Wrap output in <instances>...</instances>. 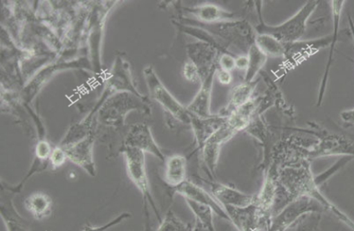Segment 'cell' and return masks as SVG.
<instances>
[{
  "label": "cell",
  "instance_id": "obj_10",
  "mask_svg": "<svg viewBox=\"0 0 354 231\" xmlns=\"http://www.w3.org/2000/svg\"><path fill=\"white\" fill-rule=\"evenodd\" d=\"M211 192L216 199L225 207L245 208L257 201V194H249L223 183H212Z\"/></svg>",
  "mask_w": 354,
  "mask_h": 231
},
{
  "label": "cell",
  "instance_id": "obj_28",
  "mask_svg": "<svg viewBox=\"0 0 354 231\" xmlns=\"http://www.w3.org/2000/svg\"><path fill=\"white\" fill-rule=\"evenodd\" d=\"M183 75L187 81L192 82V83H196V82L202 81V77H201L198 66L191 61H189L185 64Z\"/></svg>",
  "mask_w": 354,
  "mask_h": 231
},
{
  "label": "cell",
  "instance_id": "obj_32",
  "mask_svg": "<svg viewBox=\"0 0 354 231\" xmlns=\"http://www.w3.org/2000/svg\"><path fill=\"white\" fill-rule=\"evenodd\" d=\"M236 69L240 70H247L249 66V58L248 56H239L235 60Z\"/></svg>",
  "mask_w": 354,
  "mask_h": 231
},
{
  "label": "cell",
  "instance_id": "obj_22",
  "mask_svg": "<svg viewBox=\"0 0 354 231\" xmlns=\"http://www.w3.org/2000/svg\"><path fill=\"white\" fill-rule=\"evenodd\" d=\"M1 215L8 231H29L26 221L17 212L11 201L2 203Z\"/></svg>",
  "mask_w": 354,
  "mask_h": 231
},
{
  "label": "cell",
  "instance_id": "obj_11",
  "mask_svg": "<svg viewBox=\"0 0 354 231\" xmlns=\"http://www.w3.org/2000/svg\"><path fill=\"white\" fill-rule=\"evenodd\" d=\"M340 154L354 156V139L340 136L326 137L310 150L309 158Z\"/></svg>",
  "mask_w": 354,
  "mask_h": 231
},
{
  "label": "cell",
  "instance_id": "obj_21",
  "mask_svg": "<svg viewBox=\"0 0 354 231\" xmlns=\"http://www.w3.org/2000/svg\"><path fill=\"white\" fill-rule=\"evenodd\" d=\"M333 17H334V37L333 42L331 43V50H330L329 59L328 61V65H326V68L325 70L324 80L322 82V87L320 88L319 97H318V105H320L322 103V97H324L326 81H328V77L329 73V70L331 68L332 61H333V50L334 46H335L336 42L337 41V33H338V26H339V19L340 14L342 12V9H343L344 1H333Z\"/></svg>",
  "mask_w": 354,
  "mask_h": 231
},
{
  "label": "cell",
  "instance_id": "obj_8",
  "mask_svg": "<svg viewBox=\"0 0 354 231\" xmlns=\"http://www.w3.org/2000/svg\"><path fill=\"white\" fill-rule=\"evenodd\" d=\"M172 190L175 194H180L185 199H189V201L211 207L218 217L230 222V219L225 208L215 199L214 195L208 193L202 187L187 180L182 185Z\"/></svg>",
  "mask_w": 354,
  "mask_h": 231
},
{
  "label": "cell",
  "instance_id": "obj_25",
  "mask_svg": "<svg viewBox=\"0 0 354 231\" xmlns=\"http://www.w3.org/2000/svg\"><path fill=\"white\" fill-rule=\"evenodd\" d=\"M192 227L185 224L172 211H169L164 220L160 222L156 231H192Z\"/></svg>",
  "mask_w": 354,
  "mask_h": 231
},
{
  "label": "cell",
  "instance_id": "obj_2",
  "mask_svg": "<svg viewBox=\"0 0 354 231\" xmlns=\"http://www.w3.org/2000/svg\"><path fill=\"white\" fill-rule=\"evenodd\" d=\"M121 152L125 158L129 177L142 194L145 210H147V203H149L154 210L157 220L160 223L162 219L153 199L151 188H149L147 164H145V152L138 148L129 147H122Z\"/></svg>",
  "mask_w": 354,
  "mask_h": 231
},
{
  "label": "cell",
  "instance_id": "obj_12",
  "mask_svg": "<svg viewBox=\"0 0 354 231\" xmlns=\"http://www.w3.org/2000/svg\"><path fill=\"white\" fill-rule=\"evenodd\" d=\"M217 68L211 70L209 74L202 81V86L194 101L187 107V111L192 116L198 117V119H209L214 116L211 113V97L212 87H214V80L217 72Z\"/></svg>",
  "mask_w": 354,
  "mask_h": 231
},
{
  "label": "cell",
  "instance_id": "obj_24",
  "mask_svg": "<svg viewBox=\"0 0 354 231\" xmlns=\"http://www.w3.org/2000/svg\"><path fill=\"white\" fill-rule=\"evenodd\" d=\"M187 205L194 213L196 217V221L200 223L204 227H206L211 231H216L214 226V211L211 207L202 205V203H196L189 199H185Z\"/></svg>",
  "mask_w": 354,
  "mask_h": 231
},
{
  "label": "cell",
  "instance_id": "obj_6",
  "mask_svg": "<svg viewBox=\"0 0 354 231\" xmlns=\"http://www.w3.org/2000/svg\"><path fill=\"white\" fill-rule=\"evenodd\" d=\"M237 133L226 123L204 143L201 152H202L203 161L211 174L215 175L223 145L229 142Z\"/></svg>",
  "mask_w": 354,
  "mask_h": 231
},
{
  "label": "cell",
  "instance_id": "obj_34",
  "mask_svg": "<svg viewBox=\"0 0 354 231\" xmlns=\"http://www.w3.org/2000/svg\"><path fill=\"white\" fill-rule=\"evenodd\" d=\"M192 231H211L210 230H208L206 228V227H204L203 225H201L199 222L196 221V224L194 227V228L192 229Z\"/></svg>",
  "mask_w": 354,
  "mask_h": 231
},
{
  "label": "cell",
  "instance_id": "obj_9",
  "mask_svg": "<svg viewBox=\"0 0 354 231\" xmlns=\"http://www.w3.org/2000/svg\"><path fill=\"white\" fill-rule=\"evenodd\" d=\"M94 139L92 134L77 142L62 147L71 162L84 168L89 175H96L95 163L93 161Z\"/></svg>",
  "mask_w": 354,
  "mask_h": 231
},
{
  "label": "cell",
  "instance_id": "obj_7",
  "mask_svg": "<svg viewBox=\"0 0 354 231\" xmlns=\"http://www.w3.org/2000/svg\"><path fill=\"white\" fill-rule=\"evenodd\" d=\"M123 147L138 148L145 154L154 155L161 161L166 160L162 151L153 138L151 128L147 124L133 125L125 137Z\"/></svg>",
  "mask_w": 354,
  "mask_h": 231
},
{
  "label": "cell",
  "instance_id": "obj_19",
  "mask_svg": "<svg viewBox=\"0 0 354 231\" xmlns=\"http://www.w3.org/2000/svg\"><path fill=\"white\" fill-rule=\"evenodd\" d=\"M255 88H257V82L243 81V83L232 89L229 103V108H231L230 113L251 101Z\"/></svg>",
  "mask_w": 354,
  "mask_h": 231
},
{
  "label": "cell",
  "instance_id": "obj_18",
  "mask_svg": "<svg viewBox=\"0 0 354 231\" xmlns=\"http://www.w3.org/2000/svg\"><path fill=\"white\" fill-rule=\"evenodd\" d=\"M254 109V103L251 100L249 103L232 112L227 116V123L237 132L245 130L249 126Z\"/></svg>",
  "mask_w": 354,
  "mask_h": 231
},
{
  "label": "cell",
  "instance_id": "obj_27",
  "mask_svg": "<svg viewBox=\"0 0 354 231\" xmlns=\"http://www.w3.org/2000/svg\"><path fill=\"white\" fill-rule=\"evenodd\" d=\"M53 150L52 146L47 141H40L35 148V157L39 162L49 161Z\"/></svg>",
  "mask_w": 354,
  "mask_h": 231
},
{
  "label": "cell",
  "instance_id": "obj_4",
  "mask_svg": "<svg viewBox=\"0 0 354 231\" xmlns=\"http://www.w3.org/2000/svg\"><path fill=\"white\" fill-rule=\"evenodd\" d=\"M326 211L314 199L302 197L294 199L272 218L269 231H287L306 215L320 214Z\"/></svg>",
  "mask_w": 354,
  "mask_h": 231
},
{
  "label": "cell",
  "instance_id": "obj_23",
  "mask_svg": "<svg viewBox=\"0 0 354 231\" xmlns=\"http://www.w3.org/2000/svg\"><path fill=\"white\" fill-rule=\"evenodd\" d=\"M249 58V66L246 70L245 81L254 82V77L257 76L267 61V57L255 44L252 46L247 52Z\"/></svg>",
  "mask_w": 354,
  "mask_h": 231
},
{
  "label": "cell",
  "instance_id": "obj_29",
  "mask_svg": "<svg viewBox=\"0 0 354 231\" xmlns=\"http://www.w3.org/2000/svg\"><path fill=\"white\" fill-rule=\"evenodd\" d=\"M68 159L66 152L60 146L55 148L50 154L49 161L54 168H60L64 164Z\"/></svg>",
  "mask_w": 354,
  "mask_h": 231
},
{
  "label": "cell",
  "instance_id": "obj_30",
  "mask_svg": "<svg viewBox=\"0 0 354 231\" xmlns=\"http://www.w3.org/2000/svg\"><path fill=\"white\" fill-rule=\"evenodd\" d=\"M236 58L231 54L225 53L222 54L218 59V66L220 70H227V72H232L236 69L235 65Z\"/></svg>",
  "mask_w": 354,
  "mask_h": 231
},
{
  "label": "cell",
  "instance_id": "obj_33",
  "mask_svg": "<svg viewBox=\"0 0 354 231\" xmlns=\"http://www.w3.org/2000/svg\"><path fill=\"white\" fill-rule=\"evenodd\" d=\"M341 117L342 119H343L345 123L354 124V109H353V110L342 113Z\"/></svg>",
  "mask_w": 354,
  "mask_h": 231
},
{
  "label": "cell",
  "instance_id": "obj_14",
  "mask_svg": "<svg viewBox=\"0 0 354 231\" xmlns=\"http://www.w3.org/2000/svg\"><path fill=\"white\" fill-rule=\"evenodd\" d=\"M227 117L212 116L209 119H198L192 116L191 125L200 150L206 140L227 123Z\"/></svg>",
  "mask_w": 354,
  "mask_h": 231
},
{
  "label": "cell",
  "instance_id": "obj_31",
  "mask_svg": "<svg viewBox=\"0 0 354 231\" xmlns=\"http://www.w3.org/2000/svg\"><path fill=\"white\" fill-rule=\"evenodd\" d=\"M215 77L217 78L220 84L224 86L230 85L233 81V76L230 72H227V70H217Z\"/></svg>",
  "mask_w": 354,
  "mask_h": 231
},
{
  "label": "cell",
  "instance_id": "obj_26",
  "mask_svg": "<svg viewBox=\"0 0 354 231\" xmlns=\"http://www.w3.org/2000/svg\"><path fill=\"white\" fill-rule=\"evenodd\" d=\"M131 217V214L128 212L122 213L119 217L113 219V221H109L107 224L101 226H92L89 225H85L82 231H107L113 227L120 225L121 222H123L127 219Z\"/></svg>",
  "mask_w": 354,
  "mask_h": 231
},
{
  "label": "cell",
  "instance_id": "obj_15",
  "mask_svg": "<svg viewBox=\"0 0 354 231\" xmlns=\"http://www.w3.org/2000/svg\"><path fill=\"white\" fill-rule=\"evenodd\" d=\"M165 181L174 189L187 181V159L183 155L176 154L166 160Z\"/></svg>",
  "mask_w": 354,
  "mask_h": 231
},
{
  "label": "cell",
  "instance_id": "obj_1",
  "mask_svg": "<svg viewBox=\"0 0 354 231\" xmlns=\"http://www.w3.org/2000/svg\"><path fill=\"white\" fill-rule=\"evenodd\" d=\"M318 1H309L292 18L280 26H270L262 21L255 27L258 34H269L287 46L297 42L304 34L308 21L318 6Z\"/></svg>",
  "mask_w": 354,
  "mask_h": 231
},
{
  "label": "cell",
  "instance_id": "obj_20",
  "mask_svg": "<svg viewBox=\"0 0 354 231\" xmlns=\"http://www.w3.org/2000/svg\"><path fill=\"white\" fill-rule=\"evenodd\" d=\"M254 44L267 57H285L286 46L269 34H258Z\"/></svg>",
  "mask_w": 354,
  "mask_h": 231
},
{
  "label": "cell",
  "instance_id": "obj_5",
  "mask_svg": "<svg viewBox=\"0 0 354 231\" xmlns=\"http://www.w3.org/2000/svg\"><path fill=\"white\" fill-rule=\"evenodd\" d=\"M205 30L212 35L221 37L223 40L247 52L254 44V31L250 23L245 21H233L214 23V25H204Z\"/></svg>",
  "mask_w": 354,
  "mask_h": 231
},
{
  "label": "cell",
  "instance_id": "obj_16",
  "mask_svg": "<svg viewBox=\"0 0 354 231\" xmlns=\"http://www.w3.org/2000/svg\"><path fill=\"white\" fill-rule=\"evenodd\" d=\"M333 37H328L322 40L313 41H297L292 44L287 45L285 57H290L297 60L299 58L306 57L310 54L319 52V50L324 48L326 46H328L329 43H332Z\"/></svg>",
  "mask_w": 354,
  "mask_h": 231
},
{
  "label": "cell",
  "instance_id": "obj_17",
  "mask_svg": "<svg viewBox=\"0 0 354 231\" xmlns=\"http://www.w3.org/2000/svg\"><path fill=\"white\" fill-rule=\"evenodd\" d=\"M25 205L35 220L41 221L52 213L53 201L48 195L37 193L26 199Z\"/></svg>",
  "mask_w": 354,
  "mask_h": 231
},
{
  "label": "cell",
  "instance_id": "obj_13",
  "mask_svg": "<svg viewBox=\"0 0 354 231\" xmlns=\"http://www.w3.org/2000/svg\"><path fill=\"white\" fill-rule=\"evenodd\" d=\"M187 12L194 15L203 25L233 21L236 17L233 12L224 10L214 3H203V5L188 8Z\"/></svg>",
  "mask_w": 354,
  "mask_h": 231
},
{
  "label": "cell",
  "instance_id": "obj_3",
  "mask_svg": "<svg viewBox=\"0 0 354 231\" xmlns=\"http://www.w3.org/2000/svg\"><path fill=\"white\" fill-rule=\"evenodd\" d=\"M144 76L152 99L160 104L165 111L170 113L175 119L185 124H191V113L169 92L151 66L144 69Z\"/></svg>",
  "mask_w": 354,
  "mask_h": 231
},
{
  "label": "cell",
  "instance_id": "obj_35",
  "mask_svg": "<svg viewBox=\"0 0 354 231\" xmlns=\"http://www.w3.org/2000/svg\"><path fill=\"white\" fill-rule=\"evenodd\" d=\"M349 22H350V26H351L352 32H353V39H354V25H353L351 18H349Z\"/></svg>",
  "mask_w": 354,
  "mask_h": 231
}]
</instances>
